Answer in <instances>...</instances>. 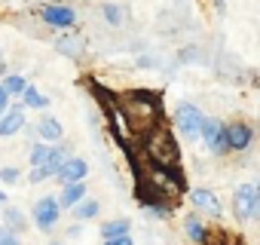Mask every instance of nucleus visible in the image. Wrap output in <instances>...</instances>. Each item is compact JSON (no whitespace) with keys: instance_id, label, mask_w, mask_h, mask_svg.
I'll return each mask as SVG.
<instances>
[{"instance_id":"obj_1","label":"nucleus","mask_w":260,"mask_h":245,"mask_svg":"<svg viewBox=\"0 0 260 245\" xmlns=\"http://www.w3.org/2000/svg\"><path fill=\"white\" fill-rule=\"evenodd\" d=\"M144 154L156 166H178L181 163V147H178V141H175V135H172L169 126L147 129V135H144Z\"/></svg>"},{"instance_id":"obj_2","label":"nucleus","mask_w":260,"mask_h":245,"mask_svg":"<svg viewBox=\"0 0 260 245\" xmlns=\"http://www.w3.org/2000/svg\"><path fill=\"white\" fill-rule=\"evenodd\" d=\"M202 119H205V113H202L199 104H193V101H181V104H175L172 126H175V132H178L184 141H199Z\"/></svg>"},{"instance_id":"obj_3","label":"nucleus","mask_w":260,"mask_h":245,"mask_svg":"<svg viewBox=\"0 0 260 245\" xmlns=\"http://www.w3.org/2000/svg\"><path fill=\"white\" fill-rule=\"evenodd\" d=\"M233 218L248 224L260 221V184H239L233 193Z\"/></svg>"},{"instance_id":"obj_4","label":"nucleus","mask_w":260,"mask_h":245,"mask_svg":"<svg viewBox=\"0 0 260 245\" xmlns=\"http://www.w3.org/2000/svg\"><path fill=\"white\" fill-rule=\"evenodd\" d=\"M199 138H202V144L208 147L211 157H226V154H230V144H226V122H223V119L205 116V119H202Z\"/></svg>"},{"instance_id":"obj_5","label":"nucleus","mask_w":260,"mask_h":245,"mask_svg":"<svg viewBox=\"0 0 260 245\" xmlns=\"http://www.w3.org/2000/svg\"><path fill=\"white\" fill-rule=\"evenodd\" d=\"M31 221H34V227L40 230V233H52L55 227H58V221H61V205H58V196H40L37 202H34V208H31Z\"/></svg>"},{"instance_id":"obj_6","label":"nucleus","mask_w":260,"mask_h":245,"mask_svg":"<svg viewBox=\"0 0 260 245\" xmlns=\"http://www.w3.org/2000/svg\"><path fill=\"white\" fill-rule=\"evenodd\" d=\"M37 16L46 28H55V31H74L77 28V10L68 4H43Z\"/></svg>"},{"instance_id":"obj_7","label":"nucleus","mask_w":260,"mask_h":245,"mask_svg":"<svg viewBox=\"0 0 260 245\" xmlns=\"http://www.w3.org/2000/svg\"><path fill=\"white\" fill-rule=\"evenodd\" d=\"M226 144H230V154H245L254 144V126L245 119L226 122Z\"/></svg>"},{"instance_id":"obj_8","label":"nucleus","mask_w":260,"mask_h":245,"mask_svg":"<svg viewBox=\"0 0 260 245\" xmlns=\"http://www.w3.org/2000/svg\"><path fill=\"white\" fill-rule=\"evenodd\" d=\"M52 49L58 52V55H64V58H74V62H80L83 55H86V40L80 37V34H58L55 40H52Z\"/></svg>"},{"instance_id":"obj_9","label":"nucleus","mask_w":260,"mask_h":245,"mask_svg":"<svg viewBox=\"0 0 260 245\" xmlns=\"http://www.w3.org/2000/svg\"><path fill=\"white\" fill-rule=\"evenodd\" d=\"M55 178H58L61 184H77V181H86V178H89V163H86L83 157H68V160L61 163V169L55 172Z\"/></svg>"},{"instance_id":"obj_10","label":"nucleus","mask_w":260,"mask_h":245,"mask_svg":"<svg viewBox=\"0 0 260 245\" xmlns=\"http://www.w3.org/2000/svg\"><path fill=\"white\" fill-rule=\"evenodd\" d=\"M184 236H187L193 245H208L211 230H208V224L202 221V211H193V215L184 218Z\"/></svg>"},{"instance_id":"obj_11","label":"nucleus","mask_w":260,"mask_h":245,"mask_svg":"<svg viewBox=\"0 0 260 245\" xmlns=\"http://www.w3.org/2000/svg\"><path fill=\"white\" fill-rule=\"evenodd\" d=\"M25 122H28V116H25L22 107H7L4 113H0V138L19 135V132L25 129Z\"/></svg>"},{"instance_id":"obj_12","label":"nucleus","mask_w":260,"mask_h":245,"mask_svg":"<svg viewBox=\"0 0 260 245\" xmlns=\"http://www.w3.org/2000/svg\"><path fill=\"white\" fill-rule=\"evenodd\" d=\"M34 135L46 144H55V141H64V126L55 116H40L37 126H34Z\"/></svg>"},{"instance_id":"obj_13","label":"nucleus","mask_w":260,"mask_h":245,"mask_svg":"<svg viewBox=\"0 0 260 245\" xmlns=\"http://www.w3.org/2000/svg\"><path fill=\"white\" fill-rule=\"evenodd\" d=\"M190 199H193V205H196V211H205V215H214V218H220V199L214 196V190H208V187H196L193 193H190Z\"/></svg>"},{"instance_id":"obj_14","label":"nucleus","mask_w":260,"mask_h":245,"mask_svg":"<svg viewBox=\"0 0 260 245\" xmlns=\"http://www.w3.org/2000/svg\"><path fill=\"white\" fill-rule=\"evenodd\" d=\"M89 196V187H86V181H77V184H61V193H58V205H61V211L64 208H74L80 199H86Z\"/></svg>"},{"instance_id":"obj_15","label":"nucleus","mask_w":260,"mask_h":245,"mask_svg":"<svg viewBox=\"0 0 260 245\" xmlns=\"http://www.w3.org/2000/svg\"><path fill=\"white\" fill-rule=\"evenodd\" d=\"M0 215H4V227H10L13 233H25L28 230V215L22 211V208H16V205H4L0 208Z\"/></svg>"},{"instance_id":"obj_16","label":"nucleus","mask_w":260,"mask_h":245,"mask_svg":"<svg viewBox=\"0 0 260 245\" xmlns=\"http://www.w3.org/2000/svg\"><path fill=\"white\" fill-rule=\"evenodd\" d=\"M132 233V221L128 218H113L101 224V239H116V236H128Z\"/></svg>"},{"instance_id":"obj_17","label":"nucleus","mask_w":260,"mask_h":245,"mask_svg":"<svg viewBox=\"0 0 260 245\" xmlns=\"http://www.w3.org/2000/svg\"><path fill=\"white\" fill-rule=\"evenodd\" d=\"M19 98H22V104H25V107H31V110H46V107H49V98H46L40 89H34L31 83L25 86V92H22Z\"/></svg>"},{"instance_id":"obj_18","label":"nucleus","mask_w":260,"mask_h":245,"mask_svg":"<svg viewBox=\"0 0 260 245\" xmlns=\"http://www.w3.org/2000/svg\"><path fill=\"white\" fill-rule=\"evenodd\" d=\"M175 208H178V205H172V202H141V211H144V218H150V221H166V218H172Z\"/></svg>"},{"instance_id":"obj_19","label":"nucleus","mask_w":260,"mask_h":245,"mask_svg":"<svg viewBox=\"0 0 260 245\" xmlns=\"http://www.w3.org/2000/svg\"><path fill=\"white\" fill-rule=\"evenodd\" d=\"M71 211H74V221H95V218H98V211H101V205H98L95 199H89V196H86V199H80Z\"/></svg>"},{"instance_id":"obj_20","label":"nucleus","mask_w":260,"mask_h":245,"mask_svg":"<svg viewBox=\"0 0 260 245\" xmlns=\"http://www.w3.org/2000/svg\"><path fill=\"white\" fill-rule=\"evenodd\" d=\"M0 83H4V89H7L13 98H19V95L25 92V86H28V77H25V74H4V80H0Z\"/></svg>"},{"instance_id":"obj_21","label":"nucleus","mask_w":260,"mask_h":245,"mask_svg":"<svg viewBox=\"0 0 260 245\" xmlns=\"http://www.w3.org/2000/svg\"><path fill=\"white\" fill-rule=\"evenodd\" d=\"M101 16H104V22H107L110 28H119V25L125 22V10H122L119 4H104V7H101Z\"/></svg>"},{"instance_id":"obj_22","label":"nucleus","mask_w":260,"mask_h":245,"mask_svg":"<svg viewBox=\"0 0 260 245\" xmlns=\"http://www.w3.org/2000/svg\"><path fill=\"white\" fill-rule=\"evenodd\" d=\"M49 157V144L46 141H34L31 144V154H28V166H43Z\"/></svg>"},{"instance_id":"obj_23","label":"nucleus","mask_w":260,"mask_h":245,"mask_svg":"<svg viewBox=\"0 0 260 245\" xmlns=\"http://www.w3.org/2000/svg\"><path fill=\"white\" fill-rule=\"evenodd\" d=\"M52 178V169L43 163V166H31V172H28V184H43V181H49Z\"/></svg>"},{"instance_id":"obj_24","label":"nucleus","mask_w":260,"mask_h":245,"mask_svg":"<svg viewBox=\"0 0 260 245\" xmlns=\"http://www.w3.org/2000/svg\"><path fill=\"white\" fill-rule=\"evenodd\" d=\"M19 181H22V172H19L16 166H4V169H0V184H4V187L19 184Z\"/></svg>"},{"instance_id":"obj_25","label":"nucleus","mask_w":260,"mask_h":245,"mask_svg":"<svg viewBox=\"0 0 260 245\" xmlns=\"http://www.w3.org/2000/svg\"><path fill=\"white\" fill-rule=\"evenodd\" d=\"M0 245H22V236H19V233H13L10 227L0 224Z\"/></svg>"},{"instance_id":"obj_26","label":"nucleus","mask_w":260,"mask_h":245,"mask_svg":"<svg viewBox=\"0 0 260 245\" xmlns=\"http://www.w3.org/2000/svg\"><path fill=\"white\" fill-rule=\"evenodd\" d=\"M104 245H135V242H132V233H128V236H116V239H104Z\"/></svg>"},{"instance_id":"obj_27","label":"nucleus","mask_w":260,"mask_h":245,"mask_svg":"<svg viewBox=\"0 0 260 245\" xmlns=\"http://www.w3.org/2000/svg\"><path fill=\"white\" fill-rule=\"evenodd\" d=\"M10 101H13V95H10V92L4 89V83H0V113H4V110L10 107Z\"/></svg>"},{"instance_id":"obj_28","label":"nucleus","mask_w":260,"mask_h":245,"mask_svg":"<svg viewBox=\"0 0 260 245\" xmlns=\"http://www.w3.org/2000/svg\"><path fill=\"white\" fill-rule=\"evenodd\" d=\"M4 205H7V190L0 187V208H4Z\"/></svg>"},{"instance_id":"obj_29","label":"nucleus","mask_w":260,"mask_h":245,"mask_svg":"<svg viewBox=\"0 0 260 245\" xmlns=\"http://www.w3.org/2000/svg\"><path fill=\"white\" fill-rule=\"evenodd\" d=\"M4 74H7V62H4V58H0V77H4Z\"/></svg>"},{"instance_id":"obj_30","label":"nucleus","mask_w":260,"mask_h":245,"mask_svg":"<svg viewBox=\"0 0 260 245\" xmlns=\"http://www.w3.org/2000/svg\"><path fill=\"white\" fill-rule=\"evenodd\" d=\"M52 245H61V242H52Z\"/></svg>"},{"instance_id":"obj_31","label":"nucleus","mask_w":260,"mask_h":245,"mask_svg":"<svg viewBox=\"0 0 260 245\" xmlns=\"http://www.w3.org/2000/svg\"><path fill=\"white\" fill-rule=\"evenodd\" d=\"M28 4H34V0H28Z\"/></svg>"}]
</instances>
